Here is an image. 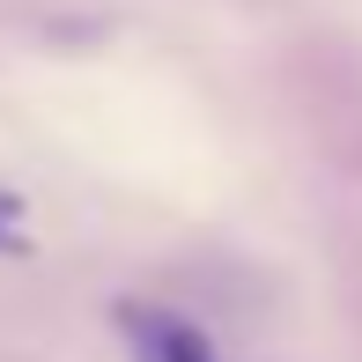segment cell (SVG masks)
<instances>
[{
    "label": "cell",
    "mask_w": 362,
    "mask_h": 362,
    "mask_svg": "<svg viewBox=\"0 0 362 362\" xmlns=\"http://www.w3.org/2000/svg\"><path fill=\"white\" fill-rule=\"evenodd\" d=\"M148 355L156 362H215L200 348V333H185V325H148Z\"/></svg>",
    "instance_id": "cell-1"
},
{
    "label": "cell",
    "mask_w": 362,
    "mask_h": 362,
    "mask_svg": "<svg viewBox=\"0 0 362 362\" xmlns=\"http://www.w3.org/2000/svg\"><path fill=\"white\" fill-rule=\"evenodd\" d=\"M0 222H8V200H0Z\"/></svg>",
    "instance_id": "cell-2"
}]
</instances>
